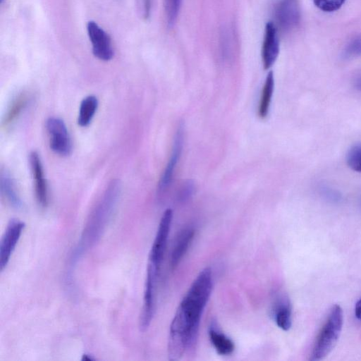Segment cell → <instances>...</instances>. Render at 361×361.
Returning a JSON list of instances; mask_svg holds the SVG:
<instances>
[{"mask_svg": "<svg viewBox=\"0 0 361 361\" xmlns=\"http://www.w3.org/2000/svg\"><path fill=\"white\" fill-rule=\"evenodd\" d=\"M212 274L207 267L197 276L171 322L168 341L169 360H178L197 340L201 317L212 290Z\"/></svg>", "mask_w": 361, "mask_h": 361, "instance_id": "6da1fadb", "label": "cell"}, {"mask_svg": "<svg viewBox=\"0 0 361 361\" xmlns=\"http://www.w3.org/2000/svg\"><path fill=\"white\" fill-rule=\"evenodd\" d=\"M343 323V310L338 305H334L319 332L314 343L310 360L318 361L324 359L335 346Z\"/></svg>", "mask_w": 361, "mask_h": 361, "instance_id": "7a4b0ae2", "label": "cell"}, {"mask_svg": "<svg viewBox=\"0 0 361 361\" xmlns=\"http://www.w3.org/2000/svg\"><path fill=\"white\" fill-rule=\"evenodd\" d=\"M159 273V269L148 264L143 305L140 319V327L142 331L147 329L154 317L155 311L156 287Z\"/></svg>", "mask_w": 361, "mask_h": 361, "instance_id": "3957f363", "label": "cell"}, {"mask_svg": "<svg viewBox=\"0 0 361 361\" xmlns=\"http://www.w3.org/2000/svg\"><path fill=\"white\" fill-rule=\"evenodd\" d=\"M49 135L51 149L61 156H68L72 151V142L64 121L57 117H50L46 121Z\"/></svg>", "mask_w": 361, "mask_h": 361, "instance_id": "277c9868", "label": "cell"}, {"mask_svg": "<svg viewBox=\"0 0 361 361\" xmlns=\"http://www.w3.org/2000/svg\"><path fill=\"white\" fill-rule=\"evenodd\" d=\"M172 219V210L171 209H166L160 220L157 232L149 252L148 264L159 269H160L164 259Z\"/></svg>", "mask_w": 361, "mask_h": 361, "instance_id": "5b68a950", "label": "cell"}, {"mask_svg": "<svg viewBox=\"0 0 361 361\" xmlns=\"http://www.w3.org/2000/svg\"><path fill=\"white\" fill-rule=\"evenodd\" d=\"M87 31L94 56L104 61L111 60L114 56V49L109 35L92 20L87 23Z\"/></svg>", "mask_w": 361, "mask_h": 361, "instance_id": "8992f818", "label": "cell"}, {"mask_svg": "<svg viewBox=\"0 0 361 361\" xmlns=\"http://www.w3.org/2000/svg\"><path fill=\"white\" fill-rule=\"evenodd\" d=\"M25 223L17 219L8 222L0 243V269L2 271L8 263L10 257L20 239Z\"/></svg>", "mask_w": 361, "mask_h": 361, "instance_id": "52a82bcc", "label": "cell"}, {"mask_svg": "<svg viewBox=\"0 0 361 361\" xmlns=\"http://www.w3.org/2000/svg\"><path fill=\"white\" fill-rule=\"evenodd\" d=\"M274 15L281 29L289 30L294 28L300 20L298 0H277L274 8Z\"/></svg>", "mask_w": 361, "mask_h": 361, "instance_id": "ba28073f", "label": "cell"}, {"mask_svg": "<svg viewBox=\"0 0 361 361\" xmlns=\"http://www.w3.org/2000/svg\"><path fill=\"white\" fill-rule=\"evenodd\" d=\"M183 127V125H180L177 129L171 157L159 182L158 191L159 193L164 192L168 188L173 177L174 171L180 157L183 145L184 132Z\"/></svg>", "mask_w": 361, "mask_h": 361, "instance_id": "9c48e42d", "label": "cell"}, {"mask_svg": "<svg viewBox=\"0 0 361 361\" xmlns=\"http://www.w3.org/2000/svg\"><path fill=\"white\" fill-rule=\"evenodd\" d=\"M279 54V41L277 29L272 22L265 25L262 47V59L264 69L269 68L276 61Z\"/></svg>", "mask_w": 361, "mask_h": 361, "instance_id": "30bf717a", "label": "cell"}, {"mask_svg": "<svg viewBox=\"0 0 361 361\" xmlns=\"http://www.w3.org/2000/svg\"><path fill=\"white\" fill-rule=\"evenodd\" d=\"M30 164L35 180V189L39 204L47 207L48 204L47 184L44 175V170L39 154L33 151L30 154Z\"/></svg>", "mask_w": 361, "mask_h": 361, "instance_id": "8fae6325", "label": "cell"}, {"mask_svg": "<svg viewBox=\"0 0 361 361\" xmlns=\"http://www.w3.org/2000/svg\"><path fill=\"white\" fill-rule=\"evenodd\" d=\"M272 317L278 327L283 331L290 329L292 324L290 302L287 295L283 294L276 298L272 305Z\"/></svg>", "mask_w": 361, "mask_h": 361, "instance_id": "7c38bea8", "label": "cell"}, {"mask_svg": "<svg viewBox=\"0 0 361 361\" xmlns=\"http://www.w3.org/2000/svg\"><path fill=\"white\" fill-rule=\"evenodd\" d=\"M195 231L192 227L183 229L176 238L170 257L171 268H176L188 251L193 239Z\"/></svg>", "mask_w": 361, "mask_h": 361, "instance_id": "4fadbf2b", "label": "cell"}, {"mask_svg": "<svg viewBox=\"0 0 361 361\" xmlns=\"http://www.w3.org/2000/svg\"><path fill=\"white\" fill-rule=\"evenodd\" d=\"M209 337L211 343L218 354L228 355L233 352L235 349L234 343L217 328L216 324L214 322L209 327Z\"/></svg>", "mask_w": 361, "mask_h": 361, "instance_id": "5bb4252c", "label": "cell"}, {"mask_svg": "<svg viewBox=\"0 0 361 361\" xmlns=\"http://www.w3.org/2000/svg\"><path fill=\"white\" fill-rule=\"evenodd\" d=\"M0 190L6 201L14 208L22 207V201L17 192L14 180L6 171H1L0 175Z\"/></svg>", "mask_w": 361, "mask_h": 361, "instance_id": "9a60e30c", "label": "cell"}, {"mask_svg": "<svg viewBox=\"0 0 361 361\" xmlns=\"http://www.w3.org/2000/svg\"><path fill=\"white\" fill-rule=\"evenodd\" d=\"M29 99V94L25 92H23L16 96L4 117L2 121L3 127L8 126L18 118L27 106Z\"/></svg>", "mask_w": 361, "mask_h": 361, "instance_id": "2e32d148", "label": "cell"}, {"mask_svg": "<svg viewBox=\"0 0 361 361\" xmlns=\"http://www.w3.org/2000/svg\"><path fill=\"white\" fill-rule=\"evenodd\" d=\"M98 107L97 98L94 95L85 97L80 105L78 123L81 127L87 126L92 121Z\"/></svg>", "mask_w": 361, "mask_h": 361, "instance_id": "e0dca14e", "label": "cell"}, {"mask_svg": "<svg viewBox=\"0 0 361 361\" xmlns=\"http://www.w3.org/2000/svg\"><path fill=\"white\" fill-rule=\"evenodd\" d=\"M274 88V78L272 71H269L266 78L259 101L258 114L261 118L267 116Z\"/></svg>", "mask_w": 361, "mask_h": 361, "instance_id": "ac0fdd59", "label": "cell"}, {"mask_svg": "<svg viewBox=\"0 0 361 361\" xmlns=\"http://www.w3.org/2000/svg\"><path fill=\"white\" fill-rule=\"evenodd\" d=\"M182 0H164V10L167 25L173 27L180 11Z\"/></svg>", "mask_w": 361, "mask_h": 361, "instance_id": "d6986e66", "label": "cell"}, {"mask_svg": "<svg viewBox=\"0 0 361 361\" xmlns=\"http://www.w3.org/2000/svg\"><path fill=\"white\" fill-rule=\"evenodd\" d=\"M346 161L352 170L361 173V142L350 147L346 156Z\"/></svg>", "mask_w": 361, "mask_h": 361, "instance_id": "ffe728a7", "label": "cell"}, {"mask_svg": "<svg viewBox=\"0 0 361 361\" xmlns=\"http://www.w3.org/2000/svg\"><path fill=\"white\" fill-rule=\"evenodd\" d=\"M361 55V35L353 38L345 46L343 51L345 59H352Z\"/></svg>", "mask_w": 361, "mask_h": 361, "instance_id": "44dd1931", "label": "cell"}, {"mask_svg": "<svg viewBox=\"0 0 361 361\" xmlns=\"http://www.w3.org/2000/svg\"><path fill=\"white\" fill-rule=\"evenodd\" d=\"M314 5L325 12H333L339 9L345 0H313Z\"/></svg>", "mask_w": 361, "mask_h": 361, "instance_id": "7402d4cb", "label": "cell"}, {"mask_svg": "<svg viewBox=\"0 0 361 361\" xmlns=\"http://www.w3.org/2000/svg\"><path fill=\"white\" fill-rule=\"evenodd\" d=\"M194 189V183L191 180H186L180 188L178 193V201L184 202L189 200L193 194Z\"/></svg>", "mask_w": 361, "mask_h": 361, "instance_id": "603a6c76", "label": "cell"}, {"mask_svg": "<svg viewBox=\"0 0 361 361\" xmlns=\"http://www.w3.org/2000/svg\"><path fill=\"white\" fill-rule=\"evenodd\" d=\"M141 12L145 18H147L149 15L151 3L150 0H140Z\"/></svg>", "mask_w": 361, "mask_h": 361, "instance_id": "cb8c5ba5", "label": "cell"}, {"mask_svg": "<svg viewBox=\"0 0 361 361\" xmlns=\"http://www.w3.org/2000/svg\"><path fill=\"white\" fill-rule=\"evenodd\" d=\"M353 84L355 87L361 92V71L355 75Z\"/></svg>", "mask_w": 361, "mask_h": 361, "instance_id": "d4e9b609", "label": "cell"}, {"mask_svg": "<svg viewBox=\"0 0 361 361\" xmlns=\"http://www.w3.org/2000/svg\"><path fill=\"white\" fill-rule=\"evenodd\" d=\"M355 315L358 319L361 320V299L355 304Z\"/></svg>", "mask_w": 361, "mask_h": 361, "instance_id": "484cf974", "label": "cell"}, {"mask_svg": "<svg viewBox=\"0 0 361 361\" xmlns=\"http://www.w3.org/2000/svg\"><path fill=\"white\" fill-rule=\"evenodd\" d=\"M82 360H85V361H92V360H94V358L92 357H91V356H90L89 355L84 354V355H82Z\"/></svg>", "mask_w": 361, "mask_h": 361, "instance_id": "4316f807", "label": "cell"}, {"mask_svg": "<svg viewBox=\"0 0 361 361\" xmlns=\"http://www.w3.org/2000/svg\"><path fill=\"white\" fill-rule=\"evenodd\" d=\"M4 1V0H1V3H3V1Z\"/></svg>", "mask_w": 361, "mask_h": 361, "instance_id": "83f0119b", "label": "cell"}]
</instances>
